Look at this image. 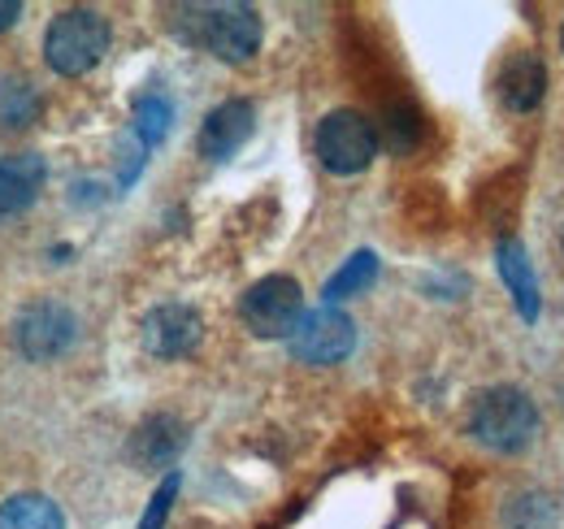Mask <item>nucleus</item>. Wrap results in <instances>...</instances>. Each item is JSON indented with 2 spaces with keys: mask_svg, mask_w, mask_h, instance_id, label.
<instances>
[{
  "mask_svg": "<svg viewBox=\"0 0 564 529\" xmlns=\"http://www.w3.org/2000/svg\"><path fill=\"white\" fill-rule=\"evenodd\" d=\"M469 434L491 452H525L539 434V408L517 387H491L469 408Z\"/></svg>",
  "mask_w": 564,
  "mask_h": 529,
  "instance_id": "nucleus-2",
  "label": "nucleus"
},
{
  "mask_svg": "<svg viewBox=\"0 0 564 529\" xmlns=\"http://www.w3.org/2000/svg\"><path fill=\"white\" fill-rule=\"evenodd\" d=\"M74 338H78V317L57 300H40V304L22 309L13 322V343L26 360H53Z\"/></svg>",
  "mask_w": 564,
  "mask_h": 529,
  "instance_id": "nucleus-7",
  "label": "nucleus"
},
{
  "mask_svg": "<svg viewBox=\"0 0 564 529\" xmlns=\"http://www.w3.org/2000/svg\"><path fill=\"white\" fill-rule=\"evenodd\" d=\"M40 91L26 83V78H0V127L9 131H22L40 118Z\"/></svg>",
  "mask_w": 564,
  "mask_h": 529,
  "instance_id": "nucleus-15",
  "label": "nucleus"
},
{
  "mask_svg": "<svg viewBox=\"0 0 564 529\" xmlns=\"http://www.w3.org/2000/svg\"><path fill=\"white\" fill-rule=\"evenodd\" d=\"M44 179H48V170H44L40 152H9V156H0V217L31 208L35 196H40V187H44Z\"/></svg>",
  "mask_w": 564,
  "mask_h": 529,
  "instance_id": "nucleus-12",
  "label": "nucleus"
},
{
  "mask_svg": "<svg viewBox=\"0 0 564 529\" xmlns=\"http://www.w3.org/2000/svg\"><path fill=\"white\" fill-rule=\"evenodd\" d=\"M561 244H564V235H561Z\"/></svg>",
  "mask_w": 564,
  "mask_h": 529,
  "instance_id": "nucleus-22",
  "label": "nucleus"
},
{
  "mask_svg": "<svg viewBox=\"0 0 564 529\" xmlns=\"http://www.w3.org/2000/svg\"><path fill=\"white\" fill-rule=\"evenodd\" d=\"M317 156L330 174H360L378 156V127L356 109H335L317 127Z\"/></svg>",
  "mask_w": 564,
  "mask_h": 529,
  "instance_id": "nucleus-5",
  "label": "nucleus"
},
{
  "mask_svg": "<svg viewBox=\"0 0 564 529\" xmlns=\"http://www.w3.org/2000/svg\"><path fill=\"white\" fill-rule=\"evenodd\" d=\"M499 273H503V282H508V291H512L521 317L534 322V317H539V278H534V264H530L525 248H521L517 239H503V244H499Z\"/></svg>",
  "mask_w": 564,
  "mask_h": 529,
  "instance_id": "nucleus-13",
  "label": "nucleus"
},
{
  "mask_svg": "<svg viewBox=\"0 0 564 529\" xmlns=\"http://www.w3.org/2000/svg\"><path fill=\"white\" fill-rule=\"evenodd\" d=\"M286 343H291V356L304 360V365H317V369L322 365H339V360L352 356L356 322L344 309L322 304V309H313V313L300 317V326H295V334Z\"/></svg>",
  "mask_w": 564,
  "mask_h": 529,
  "instance_id": "nucleus-6",
  "label": "nucleus"
},
{
  "mask_svg": "<svg viewBox=\"0 0 564 529\" xmlns=\"http://www.w3.org/2000/svg\"><path fill=\"white\" fill-rule=\"evenodd\" d=\"M0 529H66V517L48 495H13L0 504Z\"/></svg>",
  "mask_w": 564,
  "mask_h": 529,
  "instance_id": "nucleus-14",
  "label": "nucleus"
},
{
  "mask_svg": "<svg viewBox=\"0 0 564 529\" xmlns=\"http://www.w3.org/2000/svg\"><path fill=\"white\" fill-rule=\"evenodd\" d=\"M187 447V425L174 417V412H152V417H143L140 425H135V434H131V461L148 468V473H156V468H170V464L178 461V452Z\"/></svg>",
  "mask_w": 564,
  "mask_h": 529,
  "instance_id": "nucleus-9",
  "label": "nucleus"
},
{
  "mask_svg": "<svg viewBox=\"0 0 564 529\" xmlns=\"http://www.w3.org/2000/svg\"><path fill=\"white\" fill-rule=\"evenodd\" d=\"M170 100L165 96H140L135 105V139L143 148H156L165 134H170Z\"/></svg>",
  "mask_w": 564,
  "mask_h": 529,
  "instance_id": "nucleus-17",
  "label": "nucleus"
},
{
  "mask_svg": "<svg viewBox=\"0 0 564 529\" xmlns=\"http://www.w3.org/2000/svg\"><path fill=\"white\" fill-rule=\"evenodd\" d=\"M170 26L183 44H196L217 62H248L261 48V13L252 4H174Z\"/></svg>",
  "mask_w": 564,
  "mask_h": 529,
  "instance_id": "nucleus-1",
  "label": "nucleus"
},
{
  "mask_svg": "<svg viewBox=\"0 0 564 529\" xmlns=\"http://www.w3.org/2000/svg\"><path fill=\"white\" fill-rule=\"evenodd\" d=\"M105 53H109V22L96 9H66L44 31V62L66 78L96 69Z\"/></svg>",
  "mask_w": 564,
  "mask_h": 529,
  "instance_id": "nucleus-3",
  "label": "nucleus"
},
{
  "mask_svg": "<svg viewBox=\"0 0 564 529\" xmlns=\"http://www.w3.org/2000/svg\"><path fill=\"white\" fill-rule=\"evenodd\" d=\"M239 317L257 338H291L300 317H304L300 282L286 273H270V278L252 282L239 300Z\"/></svg>",
  "mask_w": 564,
  "mask_h": 529,
  "instance_id": "nucleus-4",
  "label": "nucleus"
},
{
  "mask_svg": "<svg viewBox=\"0 0 564 529\" xmlns=\"http://www.w3.org/2000/svg\"><path fill=\"white\" fill-rule=\"evenodd\" d=\"M417 118L409 114V109H391V148L395 152H409L413 143H417Z\"/></svg>",
  "mask_w": 564,
  "mask_h": 529,
  "instance_id": "nucleus-19",
  "label": "nucleus"
},
{
  "mask_svg": "<svg viewBox=\"0 0 564 529\" xmlns=\"http://www.w3.org/2000/svg\"><path fill=\"white\" fill-rule=\"evenodd\" d=\"M18 18H22V4L18 0H0V31H9Z\"/></svg>",
  "mask_w": 564,
  "mask_h": 529,
  "instance_id": "nucleus-20",
  "label": "nucleus"
},
{
  "mask_svg": "<svg viewBox=\"0 0 564 529\" xmlns=\"http://www.w3.org/2000/svg\"><path fill=\"white\" fill-rule=\"evenodd\" d=\"M495 87H499L503 109L530 114V109H539L543 96H547V66H543L539 53L521 48V53H512V57L499 66V83H495Z\"/></svg>",
  "mask_w": 564,
  "mask_h": 529,
  "instance_id": "nucleus-11",
  "label": "nucleus"
},
{
  "mask_svg": "<svg viewBox=\"0 0 564 529\" xmlns=\"http://www.w3.org/2000/svg\"><path fill=\"white\" fill-rule=\"evenodd\" d=\"M373 278H378V257L373 252H356V257H348V261L339 264V273H330V282L322 287V295H326V304H339L348 295H360L365 287H373Z\"/></svg>",
  "mask_w": 564,
  "mask_h": 529,
  "instance_id": "nucleus-16",
  "label": "nucleus"
},
{
  "mask_svg": "<svg viewBox=\"0 0 564 529\" xmlns=\"http://www.w3.org/2000/svg\"><path fill=\"white\" fill-rule=\"evenodd\" d=\"M200 334L205 322L196 309L187 304H161L143 317V347L161 360H178V356H192L200 347Z\"/></svg>",
  "mask_w": 564,
  "mask_h": 529,
  "instance_id": "nucleus-8",
  "label": "nucleus"
},
{
  "mask_svg": "<svg viewBox=\"0 0 564 529\" xmlns=\"http://www.w3.org/2000/svg\"><path fill=\"white\" fill-rule=\"evenodd\" d=\"M174 495H178V473H170V477L156 486V495H152V504H148V512H143L140 529L165 526V517H170V508H174Z\"/></svg>",
  "mask_w": 564,
  "mask_h": 529,
  "instance_id": "nucleus-18",
  "label": "nucleus"
},
{
  "mask_svg": "<svg viewBox=\"0 0 564 529\" xmlns=\"http://www.w3.org/2000/svg\"><path fill=\"white\" fill-rule=\"evenodd\" d=\"M252 127H257V109L248 100H221L217 109H209L205 127L196 134V148L209 161H226V156H235L248 143Z\"/></svg>",
  "mask_w": 564,
  "mask_h": 529,
  "instance_id": "nucleus-10",
  "label": "nucleus"
},
{
  "mask_svg": "<svg viewBox=\"0 0 564 529\" xmlns=\"http://www.w3.org/2000/svg\"><path fill=\"white\" fill-rule=\"evenodd\" d=\"M561 44H564V31H561Z\"/></svg>",
  "mask_w": 564,
  "mask_h": 529,
  "instance_id": "nucleus-21",
  "label": "nucleus"
}]
</instances>
